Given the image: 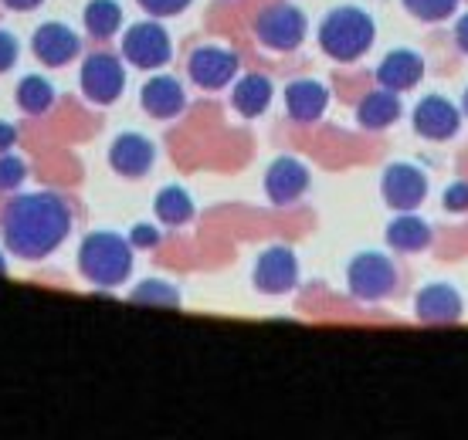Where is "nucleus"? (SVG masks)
Instances as JSON below:
<instances>
[{
	"instance_id": "obj_1",
	"label": "nucleus",
	"mask_w": 468,
	"mask_h": 440,
	"mask_svg": "<svg viewBox=\"0 0 468 440\" xmlns=\"http://www.w3.org/2000/svg\"><path fill=\"white\" fill-rule=\"evenodd\" d=\"M0 234H4V244L14 257L45 261L48 255H55L61 244L69 241L71 210L51 190L24 194L14 204H7L4 217H0Z\"/></svg>"
},
{
	"instance_id": "obj_2",
	"label": "nucleus",
	"mask_w": 468,
	"mask_h": 440,
	"mask_svg": "<svg viewBox=\"0 0 468 440\" xmlns=\"http://www.w3.org/2000/svg\"><path fill=\"white\" fill-rule=\"evenodd\" d=\"M79 271L95 288H119L133 275V244L116 231L89 234L79 247Z\"/></svg>"
},
{
	"instance_id": "obj_3",
	"label": "nucleus",
	"mask_w": 468,
	"mask_h": 440,
	"mask_svg": "<svg viewBox=\"0 0 468 440\" xmlns=\"http://www.w3.org/2000/svg\"><path fill=\"white\" fill-rule=\"evenodd\" d=\"M377 37V24L374 17L360 7H336L329 11L319 24V47L323 55L340 65H350V61L363 58L370 47H374Z\"/></svg>"
},
{
	"instance_id": "obj_4",
	"label": "nucleus",
	"mask_w": 468,
	"mask_h": 440,
	"mask_svg": "<svg viewBox=\"0 0 468 440\" xmlns=\"http://www.w3.org/2000/svg\"><path fill=\"white\" fill-rule=\"evenodd\" d=\"M398 285H400L398 265L387 255H377V251H363L346 267V288H350L353 299L360 301L390 299L398 291Z\"/></svg>"
},
{
	"instance_id": "obj_5",
	"label": "nucleus",
	"mask_w": 468,
	"mask_h": 440,
	"mask_svg": "<svg viewBox=\"0 0 468 440\" xmlns=\"http://www.w3.org/2000/svg\"><path fill=\"white\" fill-rule=\"evenodd\" d=\"M309 35V21L295 4H269L255 17V37L269 51H295Z\"/></svg>"
},
{
	"instance_id": "obj_6",
	"label": "nucleus",
	"mask_w": 468,
	"mask_h": 440,
	"mask_svg": "<svg viewBox=\"0 0 468 440\" xmlns=\"http://www.w3.org/2000/svg\"><path fill=\"white\" fill-rule=\"evenodd\" d=\"M122 58H126L133 68L156 71L174 58V41H170L164 24L140 21L122 35Z\"/></svg>"
},
{
	"instance_id": "obj_7",
	"label": "nucleus",
	"mask_w": 468,
	"mask_h": 440,
	"mask_svg": "<svg viewBox=\"0 0 468 440\" xmlns=\"http://www.w3.org/2000/svg\"><path fill=\"white\" fill-rule=\"evenodd\" d=\"M79 81H82V95L89 102L112 105L119 95L126 92V65L109 51H95L82 61Z\"/></svg>"
},
{
	"instance_id": "obj_8",
	"label": "nucleus",
	"mask_w": 468,
	"mask_h": 440,
	"mask_svg": "<svg viewBox=\"0 0 468 440\" xmlns=\"http://www.w3.org/2000/svg\"><path fill=\"white\" fill-rule=\"evenodd\" d=\"M380 197L398 214H414L428 197V176L410 162H394L380 176Z\"/></svg>"
},
{
	"instance_id": "obj_9",
	"label": "nucleus",
	"mask_w": 468,
	"mask_h": 440,
	"mask_svg": "<svg viewBox=\"0 0 468 440\" xmlns=\"http://www.w3.org/2000/svg\"><path fill=\"white\" fill-rule=\"evenodd\" d=\"M238 55L231 47H218V45H204L197 47L187 61V75L190 81L204 89V92H221L228 89L234 79H238Z\"/></svg>"
},
{
	"instance_id": "obj_10",
	"label": "nucleus",
	"mask_w": 468,
	"mask_h": 440,
	"mask_svg": "<svg viewBox=\"0 0 468 440\" xmlns=\"http://www.w3.org/2000/svg\"><path fill=\"white\" fill-rule=\"evenodd\" d=\"M251 281L261 295H289L299 285V257L292 247L275 244L269 251H261L255 271H251Z\"/></svg>"
},
{
	"instance_id": "obj_11",
	"label": "nucleus",
	"mask_w": 468,
	"mask_h": 440,
	"mask_svg": "<svg viewBox=\"0 0 468 440\" xmlns=\"http://www.w3.org/2000/svg\"><path fill=\"white\" fill-rule=\"evenodd\" d=\"M31 51H35V58L41 65H48V68H65V65H71V61L79 58L82 37L75 35L69 24L48 21L31 37Z\"/></svg>"
},
{
	"instance_id": "obj_12",
	"label": "nucleus",
	"mask_w": 468,
	"mask_h": 440,
	"mask_svg": "<svg viewBox=\"0 0 468 440\" xmlns=\"http://www.w3.org/2000/svg\"><path fill=\"white\" fill-rule=\"evenodd\" d=\"M462 126V112L448 102L445 95H424L414 105V132L428 142H445L452 140Z\"/></svg>"
},
{
	"instance_id": "obj_13",
	"label": "nucleus",
	"mask_w": 468,
	"mask_h": 440,
	"mask_svg": "<svg viewBox=\"0 0 468 440\" xmlns=\"http://www.w3.org/2000/svg\"><path fill=\"white\" fill-rule=\"evenodd\" d=\"M309 170L305 162H299L295 156H279L265 173V197L275 207H292L295 200H303V194L309 190Z\"/></svg>"
},
{
	"instance_id": "obj_14",
	"label": "nucleus",
	"mask_w": 468,
	"mask_h": 440,
	"mask_svg": "<svg viewBox=\"0 0 468 440\" xmlns=\"http://www.w3.org/2000/svg\"><path fill=\"white\" fill-rule=\"evenodd\" d=\"M153 160H156V146L140 132H122L109 146V166L126 180H143L153 170Z\"/></svg>"
},
{
	"instance_id": "obj_15",
	"label": "nucleus",
	"mask_w": 468,
	"mask_h": 440,
	"mask_svg": "<svg viewBox=\"0 0 468 440\" xmlns=\"http://www.w3.org/2000/svg\"><path fill=\"white\" fill-rule=\"evenodd\" d=\"M414 315L424 325H455L462 319V295L441 281L424 285L418 291V301H414Z\"/></svg>"
},
{
	"instance_id": "obj_16",
	"label": "nucleus",
	"mask_w": 468,
	"mask_h": 440,
	"mask_svg": "<svg viewBox=\"0 0 468 440\" xmlns=\"http://www.w3.org/2000/svg\"><path fill=\"white\" fill-rule=\"evenodd\" d=\"M140 105L146 116L166 122V119H176L180 112H184L187 92H184V85H180L176 79H170V75H156V79H150L146 85H143Z\"/></svg>"
},
{
	"instance_id": "obj_17",
	"label": "nucleus",
	"mask_w": 468,
	"mask_h": 440,
	"mask_svg": "<svg viewBox=\"0 0 468 440\" xmlns=\"http://www.w3.org/2000/svg\"><path fill=\"white\" fill-rule=\"evenodd\" d=\"M424 79V58L410 47H398L390 51L380 65H377V81L380 89H390V92H410L418 81Z\"/></svg>"
},
{
	"instance_id": "obj_18",
	"label": "nucleus",
	"mask_w": 468,
	"mask_h": 440,
	"mask_svg": "<svg viewBox=\"0 0 468 440\" xmlns=\"http://www.w3.org/2000/svg\"><path fill=\"white\" fill-rule=\"evenodd\" d=\"M326 105H329V89L316 79H299L285 89V112H289L292 122H303V126L316 122V119H323Z\"/></svg>"
},
{
	"instance_id": "obj_19",
	"label": "nucleus",
	"mask_w": 468,
	"mask_h": 440,
	"mask_svg": "<svg viewBox=\"0 0 468 440\" xmlns=\"http://www.w3.org/2000/svg\"><path fill=\"white\" fill-rule=\"evenodd\" d=\"M400 119V95L390 92V89H377V92L363 95V102L356 105V122L370 132H380V129L394 126Z\"/></svg>"
},
{
	"instance_id": "obj_20",
	"label": "nucleus",
	"mask_w": 468,
	"mask_h": 440,
	"mask_svg": "<svg viewBox=\"0 0 468 440\" xmlns=\"http://www.w3.org/2000/svg\"><path fill=\"white\" fill-rule=\"evenodd\" d=\"M387 244L400 255H418L431 244V224L418 214H400L398 220L387 224Z\"/></svg>"
},
{
	"instance_id": "obj_21",
	"label": "nucleus",
	"mask_w": 468,
	"mask_h": 440,
	"mask_svg": "<svg viewBox=\"0 0 468 440\" xmlns=\"http://www.w3.org/2000/svg\"><path fill=\"white\" fill-rule=\"evenodd\" d=\"M271 95H275V89H271V81L265 75H245V79L234 85L231 105L238 116L258 119L271 105Z\"/></svg>"
},
{
	"instance_id": "obj_22",
	"label": "nucleus",
	"mask_w": 468,
	"mask_h": 440,
	"mask_svg": "<svg viewBox=\"0 0 468 440\" xmlns=\"http://www.w3.org/2000/svg\"><path fill=\"white\" fill-rule=\"evenodd\" d=\"M153 214L160 217V224L166 227H184L194 220V200L184 186H164L156 200H153Z\"/></svg>"
},
{
	"instance_id": "obj_23",
	"label": "nucleus",
	"mask_w": 468,
	"mask_h": 440,
	"mask_svg": "<svg viewBox=\"0 0 468 440\" xmlns=\"http://www.w3.org/2000/svg\"><path fill=\"white\" fill-rule=\"evenodd\" d=\"M14 99H17V109L27 112V116H45L48 109L55 105V85H51L45 75H24V79L17 81Z\"/></svg>"
},
{
	"instance_id": "obj_24",
	"label": "nucleus",
	"mask_w": 468,
	"mask_h": 440,
	"mask_svg": "<svg viewBox=\"0 0 468 440\" xmlns=\"http://www.w3.org/2000/svg\"><path fill=\"white\" fill-rule=\"evenodd\" d=\"M82 24L92 37L109 41V37H116L119 27H122V7H119L116 0H92V4H85Z\"/></svg>"
},
{
	"instance_id": "obj_25",
	"label": "nucleus",
	"mask_w": 468,
	"mask_h": 440,
	"mask_svg": "<svg viewBox=\"0 0 468 440\" xmlns=\"http://www.w3.org/2000/svg\"><path fill=\"white\" fill-rule=\"evenodd\" d=\"M129 301L133 305H156V309H176L180 305V291L170 285V281H140L136 288H133V295H129Z\"/></svg>"
},
{
	"instance_id": "obj_26",
	"label": "nucleus",
	"mask_w": 468,
	"mask_h": 440,
	"mask_svg": "<svg viewBox=\"0 0 468 440\" xmlns=\"http://www.w3.org/2000/svg\"><path fill=\"white\" fill-rule=\"evenodd\" d=\"M400 4H404V11H408L410 17H418V21H424V24L448 21L458 7V0H400Z\"/></svg>"
},
{
	"instance_id": "obj_27",
	"label": "nucleus",
	"mask_w": 468,
	"mask_h": 440,
	"mask_svg": "<svg viewBox=\"0 0 468 440\" xmlns=\"http://www.w3.org/2000/svg\"><path fill=\"white\" fill-rule=\"evenodd\" d=\"M27 180V166L14 152H0V190H17Z\"/></svg>"
},
{
	"instance_id": "obj_28",
	"label": "nucleus",
	"mask_w": 468,
	"mask_h": 440,
	"mask_svg": "<svg viewBox=\"0 0 468 440\" xmlns=\"http://www.w3.org/2000/svg\"><path fill=\"white\" fill-rule=\"evenodd\" d=\"M136 4H140L150 17H176V14L187 11L194 0H136Z\"/></svg>"
},
{
	"instance_id": "obj_29",
	"label": "nucleus",
	"mask_w": 468,
	"mask_h": 440,
	"mask_svg": "<svg viewBox=\"0 0 468 440\" xmlns=\"http://www.w3.org/2000/svg\"><path fill=\"white\" fill-rule=\"evenodd\" d=\"M17 58H21V45H17V37H14L11 31H4V27H0V75H4V71H11L14 65H17Z\"/></svg>"
},
{
	"instance_id": "obj_30",
	"label": "nucleus",
	"mask_w": 468,
	"mask_h": 440,
	"mask_svg": "<svg viewBox=\"0 0 468 440\" xmlns=\"http://www.w3.org/2000/svg\"><path fill=\"white\" fill-rule=\"evenodd\" d=\"M441 204H445V210H452V214H462V210H468V183H465V180H458V183L448 186L445 197H441Z\"/></svg>"
},
{
	"instance_id": "obj_31",
	"label": "nucleus",
	"mask_w": 468,
	"mask_h": 440,
	"mask_svg": "<svg viewBox=\"0 0 468 440\" xmlns=\"http://www.w3.org/2000/svg\"><path fill=\"white\" fill-rule=\"evenodd\" d=\"M129 244H133V247H156V244H160V231L150 227V224H136V227L129 231Z\"/></svg>"
},
{
	"instance_id": "obj_32",
	"label": "nucleus",
	"mask_w": 468,
	"mask_h": 440,
	"mask_svg": "<svg viewBox=\"0 0 468 440\" xmlns=\"http://www.w3.org/2000/svg\"><path fill=\"white\" fill-rule=\"evenodd\" d=\"M7 11H17V14H27V11H37L45 0H0Z\"/></svg>"
},
{
	"instance_id": "obj_33",
	"label": "nucleus",
	"mask_w": 468,
	"mask_h": 440,
	"mask_svg": "<svg viewBox=\"0 0 468 440\" xmlns=\"http://www.w3.org/2000/svg\"><path fill=\"white\" fill-rule=\"evenodd\" d=\"M14 142H17V129L11 122H0V152H11Z\"/></svg>"
},
{
	"instance_id": "obj_34",
	"label": "nucleus",
	"mask_w": 468,
	"mask_h": 440,
	"mask_svg": "<svg viewBox=\"0 0 468 440\" xmlns=\"http://www.w3.org/2000/svg\"><path fill=\"white\" fill-rule=\"evenodd\" d=\"M455 45H458V51L468 55V14H462L455 24Z\"/></svg>"
},
{
	"instance_id": "obj_35",
	"label": "nucleus",
	"mask_w": 468,
	"mask_h": 440,
	"mask_svg": "<svg viewBox=\"0 0 468 440\" xmlns=\"http://www.w3.org/2000/svg\"><path fill=\"white\" fill-rule=\"evenodd\" d=\"M462 116H468V89H465V95H462Z\"/></svg>"
},
{
	"instance_id": "obj_36",
	"label": "nucleus",
	"mask_w": 468,
	"mask_h": 440,
	"mask_svg": "<svg viewBox=\"0 0 468 440\" xmlns=\"http://www.w3.org/2000/svg\"><path fill=\"white\" fill-rule=\"evenodd\" d=\"M4 271H7V257L0 255V275H4Z\"/></svg>"
}]
</instances>
